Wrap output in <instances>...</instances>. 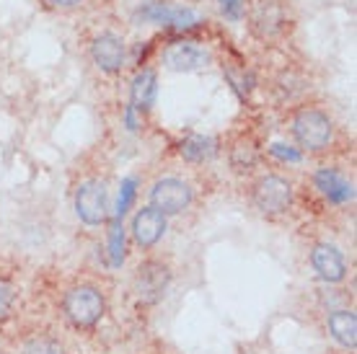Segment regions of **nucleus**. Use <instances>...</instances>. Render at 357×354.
Returning <instances> with one entry per match:
<instances>
[{
  "instance_id": "1",
  "label": "nucleus",
  "mask_w": 357,
  "mask_h": 354,
  "mask_svg": "<svg viewBox=\"0 0 357 354\" xmlns=\"http://www.w3.org/2000/svg\"><path fill=\"white\" fill-rule=\"evenodd\" d=\"M60 310L68 326L75 331L96 328L109 310V295L93 279H75L60 295Z\"/></svg>"
},
{
  "instance_id": "2",
  "label": "nucleus",
  "mask_w": 357,
  "mask_h": 354,
  "mask_svg": "<svg viewBox=\"0 0 357 354\" xmlns=\"http://www.w3.org/2000/svg\"><path fill=\"white\" fill-rule=\"evenodd\" d=\"M290 134L298 142V148L305 153H324L334 145L337 137V124L319 107H301L295 109L290 119Z\"/></svg>"
},
{
  "instance_id": "3",
  "label": "nucleus",
  "mask_w": 357,
  "mask_h": 354,
  "mask_svg": "<svg viewBox=\"0 0 357 354\" xmlns=\"http://www.w3.org/2000/svg\"><path fill=\"white\" fill-rule=\"evenodd\" d=\"M249 204L257 215L267 220H277L293 210L295 189L280 174H261L249 184Z\"/></svg>"
},
{
  "instance_id": "4",
  "label": "nucleus",
  "mask_w": 357,
  "mask_h": 354,
  "mask_svg": "<svg viewBox=\"0 0 357 354\" xmlns=\"http://www.w3.org/2000/svg\"><path fill=\"white\" fill-rule=\"evenodd\" d=\"M174 282V266L161 256H145L132 272V293L143 305H158Z\"/></svg>"
},
{
  "instance_id": "5",
  "label": "nucleus",
  "mask_w": 357,
  "mask_h": 354,
  "mask_svg": "<svg viewBox=\"0 0 357 354\" xmlns=\"http://www.w3.org/2000/svg\"><path fill=\"white\" fill-rule=\"evenodd\" d=\"M75 215L83 225L98 228L112 217L109 186L104 178H86L75 189Z\"/></svg>"
},
{
  "instance_id": "6",
  "label": "nucleus",
  "mask_w": 357,
  "mask_h": 354,
  "mask_svg": "<svg viewBox=\"0 0 357 354\" xmlns=\"http://www.w3.org/2000/svg\"><path fill=\"white\" fill-rule=\"evenodd\" d=\"M137 24H161L169 29H195L202 24V13H197L189 6H171L161 0H151L135 10Z\"/></svg>"
},
{
  "instance_id": "7",
  "label": "nucleus",
  "mask_w": 357,
  "mask_h": 354,
  "mask_svg": "<svg viewBox=\"0 0 357 354\" xmlns=\"http://www.w3.org/2000/svg\"><path fill=\"white\" fill-rule=\"evenodd\" d=\"M192 199H195V192H192V186L184 178L163 176L151 186V207H155L166 217L181 215L184 210H189Z\"/></svg>"
},
{
  "instance_id": "8",
  "label": "nucleus",
  "mask_w": 357,
  "mask_h": 354,
  "mask_svg": "<svg viewBox=\"0 0 357 354\" xmlns=\"http://www.w3.org/2000/svg\"><path fill=\"white\" fill-rule=\"evenodd\" d=\"M91 60L96 65L101 72H107V75H116V72H122L127 62V47H125V39L122 36H116L114 31H101L91 39Z\"/></svg>"
},
{
  "instance_id": "9",
  "label": "nucleus",
  "mask_w": 357,
  "mask_h": 354,
  "mask_svg": "<svg viewBox=\"0 0 357 354\" xmlns=\"http://www.w3.org/2000/svg\"><path fill=\"white\" fill-rule=\"evenodd\" d=\"M169 231V217L163 213H158L155 207H140L137 213L132 215V222H130V233H132V240L137 248L143 251H151L161 243V238Z\"/></svg>"
},
{
  "instance_id": "10",
  "label": "nucleus",
  "mask_w": 357,
  "mask_h": 354,
  "mask_svg": "<svg viewBox=\"0 0 357 354\" xmlns=\"http://www.w3.org/2000/svg\"><path fill=\"white\" fill-rule=\"evenodd\" d=\"M251 31L261 39H275L287 29V8L282 0H257L249 16Z\"/></svg>"
},
{
  "instance_id": "11",
  "label": "nucleus",
  "mask_w": 357,
  "mask_h": 354,
  "mask_svg": "<svg viewBox=\"0 0 357 354\" xmlns=\"http://www.w3.org/2000/svg\"><path fill=\"white\" fill-rule=\"evenodd\" d=\"M311 266L316 277L326 284H340L347 279V261H344V254L340 248L329 243V240H321V243H313L311 248Z\"/></svg>"
},
{
  "instance_id": "12",
  "label": "nucleus",
  "mask_w": 357,
  "mask_h": 354,
  "mask_svg": "<svg viewBox=\"0 0 357 354\" xmlns=\"http://www.w3.org/2000/svg\"><path fill=\"white\" fill-rule=\"evenodd\" d=\"M166 70L171 72H197L210 65V52L199 42H174L161 54Z\"/></svg>"
},
{
  "instance_id": "13",
  "label": "nucleus",
  "mask_w": 357,
  "mask_h": 354,
  "mask_svg": "<svg viewBox=\"0 0 357 354\" xmlns=\"http://www.w3.org/2000/svg\"><path fill=\"white\" fill-rule=\"evenodd\" d=\"M313 186L331 204H347L355 199V186H352V181L342 171L329 169V166H324V169H319L313 174Z\"/></svg>"
},
{
  "instance_id": "14",
  "label": "nucleus",
  "mask_w": 357,
  "mask_h": 354,
  "mask_svg": "<svg viewBox=\"0 0 357 354\" xmlns=\"http://www.w3.org/2000/svg\"><path fill=\"white\" fill-rule=\"evenodd\" d=\"M329 337L347 352L357 349V316L352 308H331L326 316Z\"/></svg>"
},
{
  "instance_id": "15",
  "label": "nucleus",
  "mask_w": 357,
  "mask_h": 354,
  "mask_svg": "<svg viewBox=\"0 0 357 354\" xmlns=\"http://www.w3.org/2000/svg\"><path fill=\"white\" fill-rule=\"evenodd\" d=\"M155 96H158V75L155 70L145 68L132 78V86H130V109L140 111V114H148L155 104Z\"/></svg>"
},
{
  "instance_id": "16",
  "label": "nucleus",
  "mask_w": 357,
  "mask_h": 354,
  "mask_svg": "<svg viewBox=\"0 0 357 354\" xmlns=\"http://www.w3.org/2000/svg\"><path fill=\"white\" fill-rule=\"evenodd\" d=\"M228 160H231V169L236 174H251L259 163V148L251 137H241V140L233 142L231 153H228Z\"/></svg>"
},
{
  "instance_id": "17",
  "label": "nucleus",
  "mask_w": 357,
  "mask_h": 354,
  "mask_svg": "<svg viewBox=\"0 0 357 354\" xmlns=\"http://www.w3.org/2000/svg\"><path fill=\"white\" fill-rule=\"evenodd\" d=\"M178 153L189 163H205L218 153V142H215V137H207V134H189L181 140Z\"/></svg>"
},
{
  "instance_id": "18",
  "label": "nucleus",
  "mask_w": 357,
  "mask_h": 354,
  "mask_svg": "<svg viewBox=\"0 0 357 354\" xmlns=\"http://www.w3.org/2000/svg\"><path fill=\"white\" fill-rule=\"evenodd\" d=\"M18 354H65V346L52 334L36 331V334H29V337L21 339Z\"/></svg>"
},
{
  "instance_id": "19",
  "label": "nucleus",
  "mask_w": 357,
  "mask_h": 354,
  "mask_svg": "<svg viewBox=\"0 0 357 354\" xmlns=\"http://www.w3.org/2000/svg\"><path fill=\"white\" fill-rule=\"evenodd\" d=\"M18 305V287L10 277L0 275V323L13 316Z\"/></svg>"
},
{
  "instance_id": "20",
  "label": "nucleus",
  "mask_w": 357,
  "mask_h": 354,
  "mask_svg": "<svg viewBox=\"0 0 357 354\" xmlns=\"http://www.w3.org/2000/svg\"><path fill=\"white\" fill-rule=\"evenodd\" d=\"M109 256H112V266L125 264V225L122 222H112L109 231Z\"/></svg>"
},
{
  "instance_id": "21",
  "label": "nucleus",
  "mask_w": 357,
  "mask_h": 354,
  "mask_svg": "<svg viewBox=\"0 0 357 354\" xmlns=\"http://www.w3.org/2000/svg\"><path fill=\"white\" fill-rule=\"evenodd\" d=\"M135 186H137V181H135V178H125V181H122L119 199H116V210H114V220L116 222H122V220H125V215L130 213V204H132V199H135Z\"/></svg>"
},
{
  "instance_id": "22",
  "label": "nucleus",
  "mask_w": 357,
  "mask_h": 354,
  "mask_svg": "<svg viewBox=\"0 0 357 354\" xmlns=\"http://www.w3.org/2000/svg\"><path fill=\"white\" fill-rule=\"evenodd\" d=\"M223 75H225V80L233 86V91L238 93L241 98H246L249 96V91H251V78L246 75V70H236V68H223Z\"/></svg>"
},
{
  "instance_id": "23",
  "label": "nucleus",
  "mask_w": 357,
  "mask_h": 354,
  "mask_svg": "<svg viewBox=\"0 0 357 354\" xmlns=\"http://www.w3.org/2000/svg\"><path fill=\"white\" fill-rule=\"evenodd\" d=\"M218 6H220V10H223L225 18H231V21H241L243 0H218Z\"/></svg>"
},
{
  "instance_id": "24",
  "label": "nucleus",
  "mask_w": 357,
  "mask_h": 354,
  "mask_svg": "<svg viewBox=\"0 0 357 354\" xmlns=\"http://www.w3.org/2000/svg\"><path fill=\"white\" fill-rule=\"evenodd\" d=\"M269 153H272V155H277V158H282V160H293V163H298V160L303 158V155H301V151H295V148H285V145H272V148H269Z\"/></svg>"
},
{
  "instance_id": "25",
  "label": "nucleus",
  "mask_w": 357,
  "mask_h": 354,
  "mask_svg": "<svg viewBox=\"0 0 357 354\" xmlns=\"http://www.w3.org/2000/svg\"><path fill=\"white\" fill-rule=\"evenodd\" d=\"M50 8H75L83 0H45Z\"/></svg>"
},
{
  "instance_id": "26",
  "label": "nucleus",
  "mask_w": 357,
  "mask_h": 354,
  "mask_svg": "<svg viewBox=\"0 0 357 354\" xmlns=\"http://www.w3.org/2000/svg\"><path fill=\"white\" fill-rule=\"evenodd\" d=\"M127 127L130 130H137V122H135V109L127 107Z\"/></svg>"
}]
</instances>
